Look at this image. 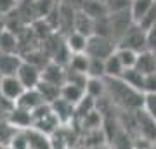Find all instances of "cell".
<instances>
[{
    "instance_id": "obj_1",
    "label": "cell",
    "mask_w": 156,
    "mask_h": 149,
    "mask_svg": "<svg viewBox=\"0 0 156 149\" xmlns=\"http://www.w3.org/2000/svg\"><path fill=\"white\" fill-rule=\"evenodd\" d=\"M104 80V97L111 101L113 104L123 109L125 113H134L142 108L144 94L132 88L123 82L122 78H102Z\"/></svg>"
},
{
    "instance_id": "obj_2",
    "label": "cell",
    "mask_w": 156,
    "mask_h": 149,
    "mask_svg": "<svg viewBox=\"0 0 156 149\" xmlns=\"http://www.w3.org/2000/svg\"><path fill=\"white\" fill-rule=\"evenodd\" d=\"M132 125L137 133V140H144L151 146L156 142V123L142 108L132 113Z\"/></svg>"
},
{
    "instance_id": "obj_3",
    "label": "cell",
    "mask_w": 156,
    "mask_h": 149,
    "mask_svg": "<svg viewBox=\"0 0 156 149\" xmlns=\"http://www.w3.org/2000/svg\"><path fill=\"white\" fill-rule=\"evenodd\" d=\"M59 127H61V123L57 122L56 115L52 113L49 104L40 106L38 109H35L31 113V127L30 128H35L38 132H44L47 135H50V133L56 132Z\"/></svg>"
},
{
    "instance_id": "obj_4",
    "label": "cell",
    "mask_w": 156,
    "mask_h": 149,
    "mask_svg": "<svg viewBox=\"0 0 156 149\" xmlns=\"http://www.w3.org/2000/svg\"><path fill=\"white\" fill-rule=\"evenodd\" d=\"M116 49V44L113 42L111 38H106V37H99V35H92L87 38V47H85V55L87 57H92V59H101L104 61L106 57L115 52Z\"/></svg>"
},
{
    "instance_id": "obj_5",
    "label": "cell",
    "mask_w": 156,
    "mask_h": 149,
    "mask_svg": "<svg viewBox=\"0 0 156 149\" xmlns=\"http://www.w3.org/2000/svg\"><path fill=\"white\" fill-rule=\"evenodd\" d=\"M116 47L120 49L132 50L135 54H139L142 50H147V42H146V31L140 30L137 24H132L127 31L123 33V37L116 42Z\"/></svg>"
},
{
    "instance_id": "obj_6",
    "label": "cell",
    "mask_w": 156,
    "mask_h": 149,
    "mask_svg": "<svg viewBox=\"0 0 156 149\" xmlns=\"http://www.w3.org/2000/svg\"><path fill=\"white\" fill-rule=\"evenodd\" d=\"M108 21H109V30H111V38L116 44L118 40L123 37V33L127 31L128 28L134 24L132 16L128 11H122V12H111L108 14Z\"/></svg>"
},
{
    "instance_id": "obj_7",
    "label": "cell",
    "mask_w": 156,
    "mask_h": 149,
    "mask_svg": "<svg viewBox=\"0 0 156 149\" xmlns=\"http://www.w3.org/2000/svg\"><path fill=\"white\" fill-rule=\"evenodd\" d=\"M16 78L19 80V83L23 85L24 90H31V88H37V85L40 83L42 76H40V69L33 64H30L23 59L21 66L16 73Z\"/></svg>"
},
{
    "instance_id": "obj_8",
    "label": "cell",
    "mask_w": 156,
    "mask_h": 149,
    "mask_svg": "<svg viewBox=\"0 0 156 149\" xmlns=\"http://www.w3.org/2000/svg\"><path fill=\"white\" fill-rule=\"evenodd\" d=\"M24 92L23 85L19 83L16 76H4L0 82V97L11 104H16L17 99L21 97V94Z\"/></svg>"
},
{
    "instance_id": "obj_9",
    "label": "cell",
    "mask_w": 156,
    "mask_h": 149,
    "mask_svg": "<svg viewBox=\"0 0 156 149\" xmlns=\"http://www.w3.org/2000/svg\"><path fill=\"white\" fill-rule=\"evenodd\" d=\"M40 76H42V82H47L50 85H56V87H61L62 83L66 82V68L59 66L56 62L49 61L42 68L40 71Z\"/></svg>"
},
{
    "instance_id": "obj_10",
    "label": "cell",
    "mask_w": 156,
    "mask_h": 149,
    "mask_svg": "<svg viewBox=\"0 0 156 149\" xmlns=\"http://www.w3.org/2000/svg\"><path fill=\"white\" fill-rule=\"evenodd\" d=\"M50 106V109H52V113L56 115L57 122L61 123V125H68V123L71 122L73 118H75V106L69 104V102H66L64 99H56Z\"/></svg>"
},
{
    "instance_id": "obj_11",
    "label": "cell",
    "mask_w": 156,
    "mask_h": 149,
    "mask_svg": "<svg viewBox=\"0 0 156 149\" xmlns=\"http://www.w3.org/2000/svg\"><path fill=\"white\" fill-rule=\"evenodd\" d=\"M44 104L45 102H44V99L40 97V94L37 92V88H31V90H24L14 106H17V108H21V109H24V111H28V113H33L35 109H38L40 106H44Z\"/></svg>"
},
{
    "instance_id": "obj_12",
    "label": "cell",
    "mask_w": 156,
    "mask_h": 149,
    "mask_svg": "<svg viewBox=\"0 0 156 149\" xmlns=\"http://www.w3.org/2000/svg\"><path fill=\"white\" fill-rule=\"evenodd\" d=\"M21 62V54H0V76H16Z\"/></svg>"
},
{
    "instance_id": "obj_13",
    "label": "cell",
    "mask_w": 156,
    "mask_h": 149,
    "mask_svg": "<svg viewBox=\"0 0 156 149\" xmlns=\"http://www.w3.org/2000/svg\"><path fill=\"white\" fill-rule=\"evenodd\" d=\"M73 31L83 35V37H92L94 35V19L89 17L83 11H75V17H73Z\"/></svg>"
},
{
    "instance_id": "obj_14",
    "label": "cell",
    "mask_w": 156,
    "mask_h": 149,
    "mask_svg": "<svg viewBox=\"0 0 156 149\" xmlns=\"http://www.w3.org/2000/svg\"><path fill=\"white\" fill-rule=\"evenodd\" d=\"M134 68L137 71H140L142 75H151V73H156V55L153 50H142L137 54L135 57V64Z\"/></svg>"
},
{
    "instance_id": "obj_15",
    "label": "cell",
    "mask_w": 156,
    "mask_h": 149,
    "mask_svg": "<svg viewBox=\"0 0 156 149\" xmlns=\"http://www.w3.org/2000/svg\"><path fill=\"white\" fill-rule=\"evenodd\" d=\"M26 142L28 149H52L50 147V139L47 133L38 132L35 128H26Z\"/></svg>"
},
{
    "instance_id": "obj_16",
    "label": "cell",
    "mask_w": 156,
    "mask_h": 149,
    "mask_svg": "<svg viewBox=\"0 0 156 149\" xmlns=\"http://www.w3.org/2000/svg\"><path fill=\"white\" fill-rule=\"evenodd\" d=\"M59 97L64 99L66 102H69V104L76 106L85 97V90L82 87H78V85H73V83H62Z\"/></svg>"
},
{
    "instance_id": "obj_17",
    "label": "cell",
    "mask_w": 156,
    "mask_h": 149,
    "mask_svg": "<svg viewBox=\"0 0 156 149\" xmlns=\"http://www.w3.org/2000/svg\"><path fill=\"white\" fill-rule=\"evenodd\" d=\"M0 54H19V38L16 33L9 30L0 33Z\"/></svg>"
},
{
    "instance_id": "obj_18",
    "label": "cell",
    "mask_w": 156,
    "mask_h": 149,
    "mask_svg": "<svg viewBox=\"0 0 156 149\" xmlns=\"http://www.w3.org/2000/svg\"><path fill=\"white\" fill-rule=\"evenodd\" d=\"M64 44H66L68 50H69L71 54H85V47H87V37L76 33V31H71V33L66 35Z\"/></svg>"
},
{
    "instance_id": "obj_19",
    "label": "cell",
    "mask_w": 156,
    "mask_h": 149,
    "mask_svg": "<svg viewBox=\"0 0 156 149\" xmlns=\"http://www.w3.org/2000/svg\"><path fill=\"white\" fill-rule=\"evenodd\" d=\"M154 4H156V0H130L128 12H130V16H132V21L137 23Z\"/></svg>"
},
{
    "instance_id": "obj_20",
    "label": "cell",
    "mask_w": 156,
    "mask_h": 149,
    "mask_svg": "<svg viewBox=\"0 0 156 149\" xmlns=\"http://www.w3.org/2000/svg\"><path fill=\"white\" fill-rule=\"evenodd\" d=\"M37 92L40 94V97L44 99L45 104H52L56 99H59V92H61V87H56V85H50L47 82H42L37 85Z\"/></svg>"
},
{
    "instance_id": "obj_21",
    "label": "cell",
    "mask_w": 156,
    "mask_h": 149,
    "mask_svg": "<svg viewBox=\"0 0 156 149\" xmlns=\"http://www.w3.org/2000/svg\"><path fill=\"white\" fill-rule=\"evenodd\" d=\"M123 71H125V68L122 66V62L115 52L104 59V76L106 78H120Z\"/></svg>"
},
{
    "instance_id": "obj_22",
    "label": "cell",
    "mask_w": 156,
    "mask_h": 149,
    "mask_svg": "<svg viewBox=\"0 0 156 149\" xmlns=\"http://www.w3.org/2000/svg\"><path fill=\"white\" fill-rule=\"evenodd\" d=\"M123 80V82L127 83V85H130L132 88H135V90H139L140 94H142V83H144V75L140 71H137L135 68H128V69H125V71L122 73V76H120Z\"/></svg>"
},
{
    "instance_id": "obj_23",
    "label": "cell",
    "mask_w": 156,
    "mask_h": 149,
    "mask_svg": "<svg viewBox=\"0 0 156 149\" xmlns=\"http://www.w3.org/2000/svg\"><path fill=\"white\" fill-rule=\"evenodd\" d=\"M85 95L92 97L94 101L104 97V80L102 78H89L85 83Z\"/></svg>"
},
{
    "instance_id": "obj_24",
    "label": "cell",
    "mask_w": 156,
    "mask_h": 149,
    "mask_svg": "<svg viewBox=\"0 0 156 149\" xmlns=\"http://www.w3.org/2000/svg\"><path fill=\"white\" fill-rule=\"evenodd\" d=\"M17 130L7 122L5 118H0V146H9Z\"/></svg>"
},
{
    "instance_id": "obj_25",
    "label": "cell",
    "mask_w": 156,
    "mask_h": 149,
    "mask_svg": "<svg viewBox=\"0 0 156 149\" xmlns=\"http://www.w3.org/2000/svg\"><path fill=\"white\" fill-rule=\"evenodd\" d=\"M115 54H116V57L120 59V62H122V66L125 68V69H128V68H134L135 57H137V54H135V52L116 47V49H115Z\"/></svg>"
},
{
    "instance_id": "obj_26",
    "label": "cell",
    "mask_w": 156,
    "mask_h": 149,
    "mask_svg": "<svg viewBox=\"0 0 156 149\" xmlns=\"http://www.w3.org/2000/svg\"><path fill=\"white\" fill-rule=\"evenodd\" d=\"M87 76H89V78H104V61L89 57V64H87Z\"/></svg>"
},
{
    "instance_id": "obj_27",
    "label": "cell",
    "mask_w": 156,
    "mask_h": 149,
    "mask_svg": "<svg viewBox=\"0 0 156 149\" xmlns=\"http://www.w3.org/2000/svg\"><path fill=\"white\" fill-rule=\"evenodd\" d=\"M142 109L153 118V122L156 123V94H144L142 99Z\"/></svg>"
},
{
    "instance_id": "obj_28",
    "label": "cell",
    "mask_w": 156,
    "mask_h": 149,
    "mask_svg": "<svg viewBox=\"0 0 156 149\" xmlns=\"http://www.w3.org/2000/svg\"><path fill=\"white\" fill-rule=\"evenodd\" d=\"M104 5H106L108 14H111V12H122V11H128L130 0H104Z\"/></svg>"
},
{
    "instance_id": "obj_29",
    "label": "cell",
    "mask_w": 156,
    "mask_h": 149,
    "mask_svg": "<svg viewBox=\"0 0 156 149\" xmlns=\"http://www.w3.org/2000/svg\"><path fill=\"white\" fill-rule=\"evenodd\" d=\"M154 21H156V4L151 7L149 11L146 12L144 16L140 17V19L135 23V24H137L140 30H144V31H146V30H149V26H151V24H153Z\"/></svg>"
},
{
    "instance_id": "obj_30",
    "label": "cell",
    "mask_w": 156,
    "mask_h": 149,
    "mask_svg": "<svg viewBox=\"0 0 156 149\" xmlns=\"http://www.w3.org/2000/svg\"><path fill=\"white\" fill-rule=\"evenodd\" d=\"M142 94H156V73L144 75L142 83Z\"/></svg>"
},
{
    "instance_id": "obj_31",
    "label": "cell",
    "mask_w": 156,
    "mask_h": 149,
    "mask_svg": "<svg viewBox=\"0 0 156 149\" xmlns=\"http://www.w3.org/2000/svg\"><path fill=\"white\" fill-rule=\"evenodd\" d=\"M146 42L149 50H156V21L149 26V30H146Z\"/></svg>"
},
{
    "instance_id": "obj_32",
    "label": "cell",
    "mask_w": 156,
    "mask_h": 149,
    "mask_svg": "<svg viewBox=\"0 0 156 149\" xmlns=\"http://www.w3.org/2000/svg\"><path fill=\"white\" fill-rule=\"evenodd\" d=\"M17 2L19 0H0V14L7 16L9 12H12L17 7Z\"/></svg>"
},
{
    "instance_id": "obj_33",
    "label": "cell",
    "mask_w": 156,
    "mask_h": 149,
    "mask_svg": "<svg viewBox=\"0 0 156 149\" xmlns=\"http://www.w3.org/2000/svg\"><path fill=\"white\" fill-rule=\"evenodd\" d=\"M5 30V16L4 14H0V33Z\"/></svg>"
},
{
    "instance_id": "obj_34",
    "label": "cell",
    "mask_w": 156,
    "mask_h": 149,
    "mask_svg": "<svg viewBox=\"0 0 156 149\" xmlns=\"http://www.w3.org/2000/svg\"><path fill=\"white\" fill-rule=\"evenodd\" d=\"M7 147V146H0V149H5Z\"/></svg>"
},
{
    "instance_id": "obj_35",
    "label": "cell",
    "mask_w": 156,
    "mask_h": 149,
    "mask_svg": "<svg viewBox=\"0 0 156 149\" xmlns=\"http://www.w3.org/2000/svg\"><path fill=\"white\" fill-rule=\"evenodd\" d=\"M5 149H12V147H9V146H7V147H5Z\"/></svg>"
},
{
    "instance_id": "obj_36",
    "label": "cell",
    "mask_w": 156,
    "mask_h": 149,
    "mask_svg": "<svg viewBox=\"0 0 156 149\" xmlns=\"http://www.w3.org/2000/svg\"><path fill=\"white\" fill-rule=\"evenodd\" d=\"M153 52H154V55H156V50H153Z\"/></svg>"
},
{
    "instance_id": "obj_37",
    "label": "cell",
    "mask_w": 156,
    "mask_h": 149,
    "mask_svg": "<svg viewBox=\"0 0 156 149\" xmlns=\"http://www.w3.org/2000/svg\"><path fill=\"white\" fill-rule=\"evenodd\" d=\"M0 82H2V76H0Z\"/></svg>"
}]
</instances>
